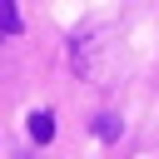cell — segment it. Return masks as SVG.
Returning a JSON list of instances; mask_svg holds the SVG:
<instances>
[{"instance_id":"obj_1","label":"cell","mask_w":159,"mask_h":159,"mask_svg":"<svg viewBox=\"0 0 159 159\" xmlns=\"http://www.w3.org/2000/svg\"><path fill=\"white\" fill-rule=\"evenodd\" d=\"M30 139H35V144H50V139H55V114H50V109H35V114H30Z\"/></svg>"},{"instance_id":"obj_2","label":"cell","mask_w":159,"mask_h":159,"mask_svg":"<svg viewBox=\"0 0 159 159\" xmlns=\"http://www.w3.org/2000/svg\"><path fill=\"white\" fill-rule=\"evenodd\" d=\"M0 35H20V10L10 0H0Z\"/></svg>"},{"instance_id":"obj_3","label":"cell","mask_w":159,"mask_h":159,"mask_svg":"<svg viewBox=\"0 0 159 159\" xmlns=\"http://www.w3.org/2000/svg\"><path fill=\"white\" fill-rule=\"evenodd\" d=\"M94 134H99V139H119V119H114V114H99V119H94Z\"/></svg>"}]
</instances>
